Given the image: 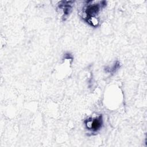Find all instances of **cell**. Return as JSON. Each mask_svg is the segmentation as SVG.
Segmentation results:
<instances>
[{"label":"cell","mask_w":147,"mask_h":147,"mask_svg":"<svg viewBox=\"0 0 147 147\" xmlns=\"http://www.w3.org/2000/svg\"><path fill=\"white\" fill-rule=\"evenodd\" d=\"M106 5V1H88L83 8V13L84 14L83 19L91 26L96 27L99 21L96 18L100 9Z\"/></svg>","instance_id":"cell-1"},{"label":"cell","mask_w":147,"mask_h":147,"mask_svg":"<svg viewBox=\"0 0 147 147\" xmlns=\"http://www.w3.org/2000/svg\"><path fill=\"white\" fill-rule=\"evenodd\" d=\"M86 128L93 132L100 130L103 125L102 115H99L95 118H90L84 121Z\"/></svg>","instance_id":"cell-2"},{"label":"cell","mask_w":147,"mask_h":147,"mask_svg":"<svg viewBox=\"0 0 147 147\" xmlns=\"http://www.w3.org/2000/svg\"><path fill=\"white\" fill-rule=\"evenodd\" d=\"M72 1H62L59 5V7L63 11V20H65V18L69 14L71 9H72Z\"/></svg>","instance_id":"cell-3"},{"label":"cell","mask_w":147,"mask_h":147,"mask_svg":"<svg viewBox=\"0 0 147 147\" xmlns=\"http://www.w3.org/2000/svg\"><path fill=\"white\" fill-rule=\"evenodd\" d=\"M121 64L120 62L118 61H116L115 63L110 67H106L105 68V71L107 73H111L113 74L119 68H120Z\"/></svg>","instance_id":"cell-4"}]
</instances>
